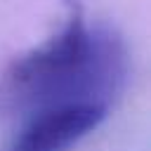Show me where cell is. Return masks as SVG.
<instances>
[{
	"label": "cell",
	"instance_id": "1",
	"mask_svg": "<svg viewBox=\"0 0 151 151\" xmlns=\"http://www.w3.org/2000/svg\"><path fill=\"white\" fill-rule=\"evenodd\" d=\"M127 78V50L116 28L90 24L68 2L61 28L17 54L0 73V116L28 118L50 109L101 106L109 111Z\"/></svg>",
	"mask_w": 151,
	"mask_h": 151
},
{
	"label": "cell",
	"instance_id": "2",
	"mask_svg": "<svg viewBox=\"0 0 151 151\" xmlns=\"http://www.w3.org/2000/svg\"><path fill=\"white\" fill-rule=\"evenodd\" d=\"M101 106L50 109L24 118V127L7 151H66L106 118Z\"/></svg>",
	"mask_w": 151,
	"mask_h": 151
}]
</instances>
